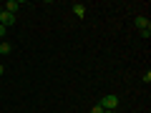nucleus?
I'll list each match as a JSON object with an SVG mask.
<instances>
[{
    "instance_id": "39448f33",
    "label": "nucleus",
    "mask_w": 151,
    "mask_h": 113,
    "mask_svg": "<svg viewBox=\"0 0 151 113\" xmlns=\"http://www.w3.org/2000/svg\"><path fill=\"white\" fill-rule=\"evenodd\" d=\"M73 13H76V18H86V5L83 3H73Z\"/></svg>"
},
{
    "instance_id": "0eeeda50",
    "label": "nucleus",
    "mask_w": 151,
    "mask_h": 113,
    "mask_svg": "<svg viewBox=\"0 0 151 113\" xmlns=\"http://www.w3.org/2000/svg\"><path fill=\"white\" fill-rule=\"evenodd\" d=\"M5 30H8L5 25H0V40H5Z\"/></svg>"
},
{
    "instance_id": "6e6552de",
    "label": "nucleus",
    "mask_w": 151,
    "mask_h": 113,
    "mask_svg": "<svg viewBox=\"0 0 151 113\" xmlns=\"http://www.w3.org/2000/svg\"><path fill=\"white\" fill-rule=\"evenodd\" d=\"M91 113H103V108H101V106H93V108H91Z\"/></svg>"
},
{
    "instance_id": "f257e3e1",
    "label": "nucleus",
    "mask_w": 151,
    "mask_h": 113,
    "mask_svg": "<svg viewBox=\"0 0 151 113\" xmlns=\"http://www.w3.org/2000/svg\"><path fill=\"white\" fill-rule=\"evenodd\" d=\"M98 106H101L103 111H116V108H119V96L108 93V96H103V98H101V103H98Z\"/></svg>"
},
{
    "instance_id": "9b49d317",
    "label": "nucleus",
    "mask_w": 151,
    "mask_h": 113,
    "mask_svg": "<svg viewBox=\"0 0 151 113\" xmlns=\"http://www.w3.org/2000/svg\"><path fill=\"white\" fill-rule=\"evenodd\" d=\"M0 13H3V5H0Z\"/></svg>"
},
{
    "instance_id": "7ed1b4c3",
    "label": "nucleus",
    "mask_w": 151,
    "mask_h": 113,
    "mask_svg": "<svg viewBox=\"0 0 151 113\" xmlns=\"http://www.w3.org/2000/svg\"><path fill=\"white\" fill-rule=\"evenodd\" d=\"M20 3H18V0H8V3H5V5H3V10H5V13H10V15H15V13L18 10H20Z\"/></svg>"
},
{
    "instance_id": "9d476101",
    "label": "nucleus",
    "mask_w": 151,
    "mask_h": 113,
    "mask_svg": "<svg viewBox=\"0 0 151 113\" xmlns=\"http://www.w3.org/2000/svg\"><path fill=\"white\" fill-rule=\"evenodd\" d=\"M103 113H119V111H103Z\"/></svg>"
},
{
    "instance_id": "1a4fd4ad",
    "label": "nucleus",
    "mask_w": 151,
    "mask_h": 113,
    "mask_svg": "<svg viewBox=\"0 0 151 113\" xmlns=\"http://www.w3.org/2000/svg\"><path fill=\"white\" fill-rule=\"evenodd\" d=\"M3 73H5V65H3V63H0V75H3Z\"/></svg>"
},
{
    "instance_id": "20e7f679",
    "label": "nucleus",
    "mask_w": 151,
    "mask_h": 113,
    "mask_svg": "<svg viewBox=\"0 0 151 113\" xmlns=\"http://www.w3.org/2000/svg\"><path fill=\"white\" fill-rule=\"evenodd\" d=\"M0 25H15V15H10V13H5V10H3V13H0Z\"/></svg>"
},
{
    "instance_id": "423d86ee",
    "label": "nucleus",
    "mask_w": 151,
    "mask_h": 113,
    "mask_svg": "<svg viewBox=\"0 0 151 113\" xmlns=\"http://www.w3.org/2000/svg\"><path fill=\"white\" fill-rule=\"evenodd\" d=\"M8 53H13V45L8 40H0V55H8Z\"/></svg>"
},
{
    "instance_id": "f03ea898",
    "label": "nucleus",
    "mask_w": 151,
    "mask_h": 113,
    "mask_svg": "<svg viewBox=\"0 0 151 113\" xmlns=\"http://www.w3.org/2000/svg\"><path fill=\"white\" fill-rule=\"evenodd\" d=\"M136 25H139V30H141V35L144 38H149L151 35V23H149V18H144V15H136Z\"/></svg>"
}]
</instances>
